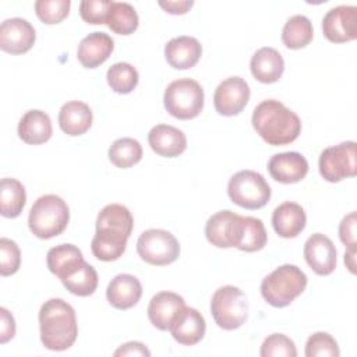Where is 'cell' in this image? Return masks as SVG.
Instances as JSON below:
<instances>
[{"label":"cell","instance_id":"obj_28","mask_svg":"<svg viewBox=\"0 0 357 357\" xmlns=\"http://www.w3.org/2000/svg\"><path fill=\"white\" fill-rule=\"evenodd\" d=\"M26 202L25 187L21 181L4 177L0 181V213L4 218H17Z\"/></svg>","mask_w":357,"mask_h":357},{"label":"cell","instance_id":"obj_20","mask_svg":"<svg viewBox=\"0 0 357 357\" xmlns=\"http://www.w3.org/2000/svg\"><path fill=\"white\" fill-rule=\"evenodd\" d=\"M202 54V46L198 39L181 35L170 39L165 45V57L170 67L176 70H187L194 67Z\"/></svg>","mask_w":357,"mask_h":357},{"label":"cell","instance_id":"obj_9","mask_svg":"<svg viewBox=\"0 0 357 357\" xmlns=\"http://www.w3.org/2000/svg\"><path fill=\"white\" fill-rule=\"evenodd\" d=\"M137 252L149 265L163 266L174 262L180 255L177 238L163 229H148L137 241Z\"/></svg>","mask_w":357,"mask_h":357},{"label":"cell","instance_id":"obj_44","mask_svg":"<svg viewBox=\"0 0 357 357\" xmlns=\"http://www.w3.org/2000/svg\"><path fill=\"white\" fill-rule=\"evenodd\" d=\"M356 252H357V248H346V252H344V264L351 273L356 272Z\"/></svg>","mask_w":357,"mask_h":357},{"label":"cell","instance_id":"obj_32","mask_svg":"<svg viewBox=\"0 0 357 357\" xmlns=\"http://www.w3.org/2000/svg\"><path fill=\"white\" fill-rule=\"evenodd\" d=\"M109 160L120 169H128L137 165L142 158V146L134 138H119L109 148Z\"/></svg>","mask_w":357,"mask_h":357},{"label":"cell","instance_id":"obj_41","mask_svg":"<svg viewBox=\"0 0 357 357\" xmlns=\"http://www.w3.org/2000/svg\"><path fill=\"white\" fill-rule=\"evenodd\" d=\"M15 335V321L13 314L1 307L0 308V343L4 344Z\"/></svg>","mask_w":357,"mask_h":357},{"label":"cell","instance_id":"obj_39","mask_svg":"<svg viewBox=\"0 0 357 357\" xmlns=\"http://www.w3.org/2000/svg\"><path fill=\"white\" fill-rule=\"evenodd\" d=\"M112 3V0H82L79 3V15L92 25L106 24Z\"/></svg>","mask_w":357,"mask_h":357},{"label":"cell","instance_id":"obj_42","mask_svg":"<svg viewBox=\"0 0 357 357\" xmlns=\"http://www.w3.org/2000/svg\"><path fill=\"white\" fill-rule=\"evenodd\" d=\"M114 356H151V351L146 349V346L141 342H127L121 344L116 351Z\"/></svg>","mask_w":357,"mask_h":357},{"label":"cell","instance_id":"obj_12","mask_svg":"<svg viewBox=\"0 0 357 357\" xmlns=\"http://www.w3.org/2000/svg\"><path fill=\"white\" fill-rule=\"evenodd\" d=\"M324 36L333 43H344L357 38V7L340 4L322 18Z\"/></svg>","mask_w":357,"mask_h":357},{"label":"cell","instance_id":"obj_27","mask_svg":"<svg viewBox=\"0 0 357 357\" xmlns=\"http://www.w3.org/2000/svg\"><path fill=\"white\" fill-rule=\"evenodd\" d=\"M63 286L73 294L79 297H86L95 293L98 287V272L92 265L82 261L61 279Z\"/></svg>","mask_w":357,"mask_h":357},{"label":"cell","instance_id":"obj_38","mask_svg":"<svg viewBox=\"0 0 357 357\" xmlns=\"http://www.w3.org/2000/svg\"><path fill=\"white\" fill-rule=\"evenodd\" d=\"M21 265V251L11 238H0V273L1 276L14 275Z\"/></svg>","mask_w":357,"mask_h":357},{"label":"cell","instance_id":"obj_6","mask_svg":"<svg viewBox=\"0 0 357 357\" xmlns=\"http://www.w3.org/2000/svg\"><path fill=\"white\" fill-rule=\"evenodd\" d=\"M204 89L198 81L180 78L172 81L165 89L163 103L169 114L178 120L197 117L204 109Z\"/></svg>","mask_w":357,"mask_h":357},{"label":"cell","instance_id":"obj_8","mask_svg":"<svg viewBox=\"0 0 357 357\" xmlns=\"http://www.w3.org/2000/svg\"><path fill=\"white\" fill-rule=\"evenodd\" d=\"M227 195L236 205L259 209L271 199V187L264 176L254 170H240L227 183Z\"/></svg>","mask_w":357,"mask_h":357},{"label":"cell","instance_id":"obj_4","mask_svg":"<svg viewBox=\"0 0 357 357\" xmlns=\"http://www.w3.org/2000/svg\"><path fill=\"white\" fill-rule=\"evenodd\" d=\"M307 283V275L298 266L284 264L262 279L261 294L272 307L283 308L305 290Z\"/></svg>","mask_w":357,"mask_h":357},{"label":"cell","instance_id":"obj_23","mask_svg":"<svg viewBox=\"0 0 357 357\" xmlns=\"http://www.w3.org/2000/svg\"><path fill=\"white\" fill-rule=\"evenodd\" d=\"M114 49V42L105 32H92L78 45L77 59L85 68H96L105 63Z\"/></svg>","mask_w":357,"mask_h":357},{"label":"cell","instance_id":"obj_17","mask_svg":"<svg viewBox=\"0 0 357 357\" xmlns=\"http://www.w3.org/2000/svg\"><path fill=\"white\" fill-rule=\"evenodd\" d=\"M268 172L273 180L283 184H293L307 176L308 162L300 152H282L269 159Z\"/></svg>","mask_w":357,"mask_h":357},{"label":"cell","instance_id":"obj_43","mask_svg":"<svg viewBox=\"0 0 357 357\" xmlns=\"http://www.w3.org/2000/svg\"><path fill=\"white\" fill-rule=\"evenodd\" d=\"M159 6L170 13V14H185L192 6H194V1L192 0H178V1H159Z\"/></svg>","mask_w":357,"mask_h":357},{"label":"cell","instance_id":"obj_18","mask_svg":"<svg viewBox=\"0 0 357 357\" xmlns=\"http://www.w3.org/2000/svg\"><path fill=\"white\" fill-rule=\"evenodd\" d=\"M184 307L185 301L177 293L159 291L151 298L146 312L151 324L155 328L159 331H169L172 322Z\"/></svg>","mask_w":357,"mask_h":357},{"label":"cell","instance_id":"obj_26","mask_svg":"<svg viewBox=\"0 0 357 357\" xmlns=\"http://www.w3.org/2000/svg\"><path fill=\"white\" fill-rule=\"evenodd\" d=\"M92 110L81 100L64 103L59 112V126L63 132L71 137L82 135L92 126Z\"/></svg>","mask_w":357,"mask_h":357},{"label":"cell","instance_id":"obj_14","mask_svg":"<svg viewBox=\"0 0 357 357\" xmlns=\"http://www.w3.org/2000/svg\"><path fill=\"white\" fill-rule=\"evenodd\" d=\"M35 39V28L25 18H7L0 25V47L7 53H26L33 46Z\"/></svg>","mask_w":357,"mask_h":357},{"label":"cell","instance_id":"obj_5","mask_svg":"<svg viewBox=\"0 0 357 357\" xmlns=\"http://www.w3.org/2000/svg\"><path fill=\"white\" fill-rule=\"evenodd\" d=\"M70 220V209L66 201L56 194L39 197L32 205L28 226L33 236L47 240L61 234Z\"/></svg>","mask_w":357,"mask_h":357},{"label":"cell","instance_id":"obj_15","mask_svg":"<svg viewBox=\"0 0 357 357\" xmlns=\"http://www.w3.org/2000/svg\"><path fill=\"white\" fill-rule=\"evenodd\" d=\"M304 258L308 266L319 276L331 275L336 268V248L332 240L322 233H314L307 238Z\"/></svg>","mask_w":357,"mask_h":357},{"label":"cell","instance_id":"obj_29","mask_svg":"<svg viewBox=\"0 0 357 357\" xmlns=\"http://www.w3.org/2000/svg\"><path fill=\"white\" fill-rule=\"evenodd\" d=\"M82 261V252L74 244H59L56 247H52L46 255V264L49 271L59 279H61Z\"/></svg>","mask_w":357,"mask_h":357},{"label":"cell","instance_id":"obj_13","mask_svg":"<svg viewBox=\"0 0 357 357\" xmlns=\"http://www.w3.org/2000/svg\"><path fill=\"white\" fill-rule=\"evenodd\" d=\"M250 86L241 77H229L215 89L213 105L222 116L238 114L250 100Z\"/></svg>","mask_w":357,"mask_h":357},{"label":"cell","instance_id":"obj_7","mask_svg":"<svg viewBox=\"0 0 357 357\" xmlns=\"http://www.w3.org/2000/svg\"><path fill=\"white\" fill-rule=\"evenodd\" d=\"M211 314L219 328L234 331L240 328L248 317L247 296L236 286H222L215 290L212 296Z\"/></svg>","mask_w":357,"mask_h":357},{"label":"cell","instance_id":"obj_2","mask_svg":"<svg viewBox=\"0 0 357 357\" xmlns=\"http://www.w3.org/2000/svg\"><path fill=\"white\" fill-rule=\"evenodd\" d=\"M257 134L269 145H287L301 132L300 117L275 99L262 100L255 106L251 119Z\"/></svg>","mask_w":357,"mask_h":357},{"label":"cell","instance_id":"obj_33","mask_svg":"<svg viewBox=\"0 0 357 357\" xmlns=\"http://www.w3.org/2000/svg\"><path fill=\"white\" fill-rule=\"evenodd\" d=\"M109 86L117 93H130L138 85V71L134 66L126 61L114 63L106 73Z\"/></svg>","mask_w":357,"mask_h":357},{"label":"cell","instance_id":"obj_11","mask_svg":"<svg viewBox=\"0 0 357 357\" xmlns=\"http://www.w3.org/2000/svg\"><path fill=\"white\" fill-rule=\"evenodd\" d=\"M244 216L225 209L213 213L205 225L206 240L218 248L238 247L243 238Z\"/></svg>","mask_w":357,"mask_h":357},{"label":"cell","instance_id":"obj_24","mask_svg":"<svg viewBox=\"0 0 357 357\" xmlns=\"http://www.w3.org/2000/svg\"><path fill=\"white\" fill-rule=\"evenodd\" d=\"M250 68L257 81L262 84H273L279 81L284 71V60L276 49L265 46L252 54Z\"/></svg>","mask_w":357,"mask_h":357},{"label":"cell","instance_id":"obj_1","mask_svg":"<svg viewBox=\"0 0 357 357\" xmlns=\"http://www.w3.org/2000/svg\"><path fill=\"white\" fill-rule=\"evenodd\" d=\"M134 218L127 206L109 204L98 215L96 233L91 243V250L99 261L110 262L119 259L127 247L131 236Z\"/></svg>","mask_w":357,"mask_h":357},{"label":"cell","instance_id":"obj_22","mask_svg":"<svg viewBox=\"0 0 357 357\" xmlns=\"http://www.w3.org/2000/svg\"><path fill=\"white\" fill-rule=\"evenodd\" d=\"M307 215L297 202L286 201L278 205L272 213V226L279 237H297L305 227Z\"/></svg>","mask_w":357,"mask_h":357},{"label":"cell","instance_id":"obj_3","mask_svg":"<svg viewBox=\"0 0 357 357\" xmlns=\"http://www.w3.org/2000/svg\"><path fill=\"white\" fill-rule=\"evenodd\" d=\"M42 344L53 351L70 349L78 336L75 310L63 298L45 301L39 311Z\"/></svg>","mask_w":357,"mask_h":357},{"label":"cell","instance_id":"obj_35","mask_svg":"<svg viewBox=\"0 0 357 357\" xmlns=\"http://www.w3.org/2000/svg\"><path fill=\"white\" fill-rule=\"evenodd\" d=\"M307 357H339L340 350L337 342L328 332L312 333L305 343Z\"/></svg>","mask_w":357,"mask_h":357},{"label":"cell","instance_id":"obj_31","mask_svg":"<svg viewBox=\"0 0 357 357\" xmlns=\"http://www.w3.org/2000/svg\"><path fill=\"white\" fill-rule=\"evenodd\" d=\"M138 14L135 8L126 1H113L107 15V26L119 35H130L138 28Z\"/></svg>","mask_w":357,"mask_h":357},{"label":"cell","instance_id":"obj_10","mask_svg":"<svg viewBox=\"0 0 357 357\" xmlns=\"http://www.w3.org/2000/svg\"><path fill=\"white\" fill-rule=\"evenodd\" d=\"M318 167L324 180L329 183L354 177L357 174L356 142L346 141L325 148L319 155Z\"/></svg>","mask_w":357,"mask_h":357},{"label":"cell","instance_id":"obj_40","mask_svg":"<svg viewBox=\"0 0 357 357\" xmlns=\"http://www.w3.org/2000/svg\"><path fill=\"white\" fill-rule=\"evenodd\" d=\"M339 238L346 245V248L356 247V212L346 215L339 225Z\"/></svg>","mask_w":357,"mask_h":357},{"label":"cell","instance_id":"obj_30","mask_svg":"<svg viewBox=\"0 0 357 357\" xmlns=\"http://www.w3.org/2000/svg\"><path fill=\"white\" fill-rule=\"evenodd\" d=\"M314 36L311 21L301 14L290 17L282 29V42L289 49L305 47Z\"/></svg>","mask_w":357,"mask_h":357},{"label":"cell","instance_id":"obj_25","mask_svg":"<svg viewBox=\"0 0 357 357\" xmlns=\"http://www.w3.org/2000/svg\"><path fill=\"white\" fill-rule=\"evenodd\" d=\"M53 134L52 120L47 113L32 109L28 110L18 123V137L29 145H39L50 139Z\"/></svg>","mask_w":357,"mask_h":357},{"label":"cell","instance_id":"obj_16","mask_svg":"<svg viewBox=\"0 0 357 357\" xmlns=\"http://www.w3.org/2000/svg\"><path fill=\"white\" fill-rule=\"evenodd\" d=\"M169 331L173 339L180 344L194 346L198 342H201L205 335V318L198 310L185 305L184 308L180 310V312L172 322Z\"/></svg>","mask_w":357,"mask_h":357},{"label":"cell","instance_id":"obj_36","mask_svg":"<svg viewBox=\"0 0 357 357\" xmlns=\"http://www.w3.org/2000/svg\"><path fill=\"white\" fill-rule=\"evenodd\" d=\"M70 0H38L35 1V13L45 24H59L70 13Z\"/></svg>","mask_w":357,"mask_h":357},{"label":"cell","instance_id":"obj_37","mask_svg":"<svg viewBox=\"0 0 357 357\" xmlns=\"http://www.w3.org/2000/svg\"><path fill=\"white\" fill-rule=\"evenodd\" d=\"M261 357H296L297 349L294 342L283 333H272L269 335L259 351Z\"/></svg>","mask_w":357,"mask_h":357},{"label":"cell","instance_id":"obj_34","mask_svg":"<svg viewBox=\"0 0 357 357\" xmlns=\"http://www.w3.org/2000/svg\"><path fill=\"white\" fill-rule=\"evenodd\" d=\"M268 234L261 219L252 216H244L243 238L238 244V250L245 252H255L265 247Z\"/></svg>","mask_w":357,"mask_h":357},{"label":"cell","instance_id":"obj_19","mask_svg":"<svg viewBox=\"0 0 357 357\" xmlns=\"http://www.w3.org/2000/svg\"><path fill=\"white\" fill-rule=\"evenodd\" d=\"M148 142L152 151L163 158H176L187 148L185 134L169 124H158L152 127L148 134Z\"/></svg>","mask_w":357,"mask_h":357},{"label":"cell","instance_id":"obj_21","mask_svg":"<svg viewBox=\"0 0 357 357\" xmlns=\"http://www.w3.org/2000/svg\"><path fill=\"white\" fill-rule=\"evenodd\" d=\"M142 296L141 282L130 273L114 276L106 289V297L112 307L117 310H128L134 307Z\"/></svg>","mask_w":357,"mask_h":357}]
</instances>
